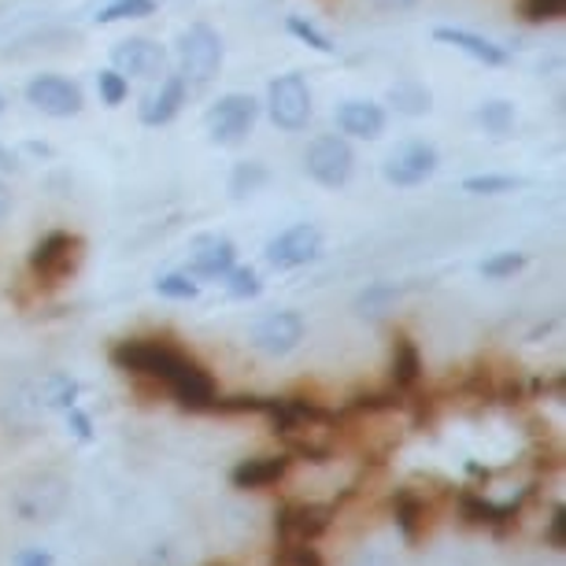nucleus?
I'll return each instance as SVG.
<instances>
[{
	"instance_id": "obj_13",
	"label": "nucleus",
	"mask_w": 566,
	"mask_h": 566,
	"mask_svg": "<svg viewBox=\"0 0 566 566\" xmlns=\"http://www.w3.org/2000/svg\"><path fill=\"white\" fill-rule=\"evenodd\" d=\"M111 63H116L119 74H134V79H159L167 68V52L159 49L148 37H130V41H119L116 52H111Z\"/></svg>"
},
{
	"instance_id": "obj_10",
	"label": "nucleus",
	"mask_w": 566,
	"mask_h": 566,
	"mask_svg": "<svg viewBox=\"0 0 566 566\" xmlns=\"http://www.w3.org/2000/svg\"><path fill=\"white\" fill-rule=\"evenodd\" d=\"M300 341H304V318L297 311H275L252 326V345L267 356H289Z\"/></svg>"
},
{
	"instance_id": "obj_28",
	"label": "nucleus",
	"mask_w": 566,
	"mask_h": 566,
	"mask_svg": "<svg viewBox=\"0 0 566 566\" xmlns=\"http://www.w3.org/2000/svg\"><path fill=\"white\" fill-rule=\"evenodd\" d=\"M522 267H526V256H522V252H499V256L481 263V275H485V278H511V275H518Z\"/></svg>"
},
{
	"instance_id": "obj_17",
	"label": "nucleus",
	"mask_w": 566,
	"mask_h": 566,
	"mask_svg": "<svg viewBox=\"0 0 566 566\" xmlns=\"http://www.w3.org/2000/svg\"><path fill=\"white\" fill-rule=\"evenodd\" d=\"M292 456H263V459H244L233 470V485L238 489H270L289 474Z\"/></svg>"
},
{
	"instance_id": "obj_11",
	"label": "nucleus",
	"mask_w": 566,
	"mask_h": 566,
	"mask_svg": "<svg viewBox=\"0 0 566 566\" xmlns=\"http://www.w3.org/2000/svg\"><path fill=\"white\" fill-rule=\"evenodd\" d=\"M433 171H437V148L422 145V141H411V145H404L400 153L385 159V178L400 189L422 185Z\"/></svg>"
},
{
	"instance_id": "obj_23",
	"label": "nucleus",
	"mask_w": 566,
	"mask_h": 566,
	"mask_svg": "<svg viewBox=\"0 0 566 566\" xmlns=\"http://www.w3.org/2000/svg\"><path fill=\"white\" fill-rule=\"evenodd\" d=\"M156 12V0H111L97 15V23H119V19H145Z\"/></svg>"
},
{
	"instance_id": "obj_18",
	"label": "nucleus",
	"mask_w": 566,
	"mask_h": 566,
	"mask_svg": "<svg viewBox=\"0 0 566 566\" xmlns=\"http://www.w3.org/2000/svg\"><path fill=\"white\" fill-rule=\"evenodd\" d=\"M437 41H448V45H456L459 52H467L470 60H478V63H485V68H504L507 63V52L499 49V45H493L489 37H478V34H470V31H448V26H441L437 34Z\"/></svg>"
},
{
	"instance_id": "obj_22",
	"label": "nucleus",
	"mask_w": 566,
	"mask_h": 566,
	"mask_svg": "<svg viewBox=\"0 0 566 566\" xmlns=\"http://www.w3.org/2000/svg\"><path fill=\"white\" fill-rule=\"evenodd\" d=\"M267 182V167L256 164V159H249V164H238L230 174V193L238 196V201H244V196H252L256 189Z\"/></svg>"
},
{
	"instance_id": "obj_9",
	"label": "nucleus",
	"mask_w": 566,
	"mask_h": 566,
	"mask_svg": "<svg viewBox=\"0 0 566 566\" xmlns=\"http://www.w3.org/2000/svg\"><path fill=\"white\" fill-rule=\"evenodd\" d=\"M323 252V233L315 230V226H292V230L278 233L275 241L267 244V260L270 267L278 270H292V267H304Z\"/></svg>"
},
{
	"instance_id": "obj_35",
	"label": "nucleus",
	"mask_w": 566,
	"mask_h": 566,
	"mask_svg": "<svg viewBox=\"0 0 566 566\" xmlns=\"http://www.w3.org/2000/svg\"><path fill=\"white\" fill-rule=\"evenodd\" d=\"M71 422H74V433H79V437H89V422L82 419L79 411H71Z\"/></svg>"
},
{
	"instance_id": "obj_7",
	"label": "nucleus",
	"mask_w": 566,
	"mask_h": 566,
	"mask_svg": "<svg viewBox=\"0 0 566 566\" xmlns=\"http://www.w3.org/2000/svg\"><path fill=\"white\" fill-rule=\"evenodd\" d=\"M337 507H323V504H286L278 511V544H292V541H308L315 544L329 526H334Z\"/></svg>"
},
{
	"instance_id": "obj_34",
	"label": "nucleus",
	"mask_w": 566,
	"mask_h": 566,
	"mask_svg": "<svg viewBox=\"0 0 566 566\" xmlns=\"http://www.w3.org/2000/svg\"><path fill=\"white\" fill-rule=\"evenodd\" d=\"M19 566H52V559H49V555H41V552H31V555H23V559H19Z\"/></svg>"
},
{
	"instance_id": "obj_30",
	"label": "nucleus",
	"mask_w": 566,
	"mask_h": 566,
	"mask_svg": "<svg viewBox=\"0 0 566 566\" xmlns=\"http://www.w3.org/2000/svg\"><path fill=\"white\" fill-rule=\"evenodd\" d=\"M522 15L530 23H552V19L566 15V0H522Z\"/></svg>"
},
{
	"instance_id": "obj_2",
	"label": "nucleus",
	"mask_w": 566,
	"mask_h": 566,
	"mask_svg": "<svg viewBox=\"0 0 566 566\" xmlns=\"http://www.w3.org/2000/svg\"><path fill=\"white\" fill-rule=\"evenodd\" d=\"M82 249H86V244H82V238H74V233H63V230L45 233L31 252V275L37 278V286L41 289L63 286V281L79 270Z\"/></svg>"
},
{
	"instance_id": "obj_4",
	"label": "nucleus",
	"mask_w": 566,
	"mask_h": 566,
	"mask_svg": "<svg viewBox=\"0 0 566 566\" xmlns=\"http://www.w3.org/2000/svg\"><path fill=\"white\" fill-rule=\"evenodd\" d=\"M222 68V37L212 31V26L196 23L178 37V71H182L185 82H212Z\"/></svg>"
},
{
	"instance_id": "obj_15",
	"label": "nucleus",
	"mask_w": 566,
	"mask_h": 566,
	"mask_svg": "<svg viewBox=\"0 0 566 566\" xmlns=\"http://www.w3.org/2000/svg\"><path fill=\"white\" fill-rule=\"evenodd\" d=\"M337 130L348 137H382L385 130V111L377 108L371 100H345L341 108H337Z\"/></svg>"
},
{
	"instance_id": "obj_29",
	"label": "nucleus",
	"mask_w": 566,
	"mask_h": 566,
	"mask_svg": "<svg viewBox=\"0 0 566 566\" xmlns=\"http://www.w3.org/2000/svg\"><path fill=\"white\" fill-rule=\"evenodd\" d=\"M156 292L159 297H167V300H196V281L189 278V275H164L156 281Z\"/></svg>"
},
{
	"instance_id": "obj_12",
	"label": "nucleus",
	"mask_w": 566,
	"mask_h": 566,
	"mask_svg": "<svg viewBox=\"0 0 566 566\" xmlns=\"http://www.w3.org/2000/svg\"><path fill=\"white\" fill-rule=\"evenodd\" d=\"M393 507H396V526H400L404 541L419 544L422 537H430L433 522H437V507H433L430 499L419 493V489H411V485L396 489Z\"/></svg>"
},
{
	"instance_id": "obj_36",
	"label": "nucleus",
	"mask_w": 566,
	"mask_h": 566,
	"mask_svg": "<svg viewBox=\"0 0 566 566\" xmlns=\"http://www.w3.org/2000/svg\"><path fill=\"white\" fill-rule=\"evenodd\" d=\"M371 4H377V8H404V4H411V0H371Z\"/></svg>"
},
{
	"instance_id": "obj_37",
	"label": "nucleus",
	"mask_w": 566,
	"mask_h": 566,
	"mask_svg": "<svg viewBox=\"0 0 566 566\" xmlns=\"http://www.w3.org/2000/svg\"><path fill=\"white\" fill-rule=\"evenodd\" d=\"M0 111H4V97H0Z\"/></svg>"
},
{
	"instance_id": "obj_5",
	"label": "nucleus",
	"mask_w": 566,
	"mask_h": 566,
	"mask_svg": "<svg viewBox=\"0 0 566 566\" xmlns=\"http://www.w3.org/2000/svg\"><path fill=\"white\" fill-rule=\"evenodd\" d=\"M352 167H356L352 145L337 134L315 137L304 153V171L326 189H341L348 178H352Z\"/></svg>"
},
{
	"instance_id": "obj_25",
	"label": "nucleus",
	"mask_w": 566,
	"mask_h": 566,
	"mask_svg": "<svg viewBox=\"0 0 566 566\" xmlns=\"http://www.w3.org/2000/svg\"><path fill=\"white\" fill-rule=\"evenodd\" d=\"M226 289H230V297L233 300H249V297H260V275L252 267H230L226 270Z\"/></svg>"
},
{
	"instance_id": "obj_19",
	"label": "nucleus",
	"mask_w": 566,
	"mask_h": 566,
	"mask_svg": "<svg viewBox=\"0 0 566 566\" xmlns=\"http://www.w3.org/2000/svg\"><path fill=\"white\" fill-rule=\"evenodd\" d=\"M422 382V356L408 334L393 337V389L411 393Z\"/></svg>"
},
{
	"instance_id": "obj_33",
	"label": "nucleus",
	"mask_w": 566,
	"mask_h": 566,
	"mask_svg": "<svg viewBox=\"0 0 566 566\" xmlns=\"http://www.w3.org/2000/svg\"><path fill=\"white\" fill-rule=\"evenodd\" d=\"M8 215H12V193H8V185L0 182V226H4Z\"/></svg>"
},
{
	"instance_id": "obj_21",
	"label": "nucleus",
	"mask_w": 566,
	"mask_h": 566,
	"mask_svg": "<svg viewBox=\"0 0 566 566\" xmlns=\"http://www.w3.org/2000/svg\"><path fill=\"white\" fill-rule=\"evenodd\" d=\"M478 122H481V130H485V134L507 137V134L515 130V104H507V100H489V104H481Z\"/></svg>"
},
{
	"instance_id": "obj_32",
	"label": "nucleus",
	"mask_w": 566,
	"mask_h": 566,
	"mask_svg": "<svg viewBox=\"0 0 566 566\" xmlns=\"http://www.w3.org/2000/svg\"><path fill=\"white\" fill-rule=\"evenodd\" d=\"M549 544H552V549H566V511H563V507H555V511H552Z\"/></svg>"
},
{
	"instance_id": "obj_14",
	"label": "nucleus",
	"mask_w": 566,
	"mask_h": 566,
	"mask_svg": "<svg viewBox=\"0 0 566 566\" xmlns=\"http://www.w3.org/2000/svg\"><path fill=\"white\" fill-rule=\"evenodd\" d=\"M233 267V244L219 233H201L189 244V275L193 278H226Z\"/></svg>"
},
{
	"instance_id": "obj_31",
	"label": "nucleus",
	"mask_w": 566,
	"mask_h": 566,
	"mask_svg": "<svg viewBox=\"0 0 566 566\" xmlns=\"http://www.w3.org/2000/svg\"><path fill=\"white\" fill-rule=\"evenodd\" d=\"M289 34L292 37H300L304 45H311V49H318V52H334V45H329V37L318 31V26H311L304 23V19H289Z\"/></svg>"
},
{
	"instance_id": "obj_16",
	"label": "nucleus",
	"mask_w": 566,
	"mask_h": 566,
	"mask_svg": "<svg viewBox=\"0 0 566 566\" xmlns=\"http://www.w3.org/2000/svg\"><path fill=\"white\" fill-rule=\"evenodd\" d=\"M185 86L189 82L182 74H171V79L159 86V93H148L145 104H141V122H145V127H164V122H171L185 104Z\"/></svg>"
},
{
	"instance_id": "obj_20",
	"label": "nucleus",
	"mask_w": 566,
	"mask_h": 566,
	"mask_svg": "<svg viewBox=\"0 0 566 566\" xmlns=\"http://www.w3.org/2000/svg\"><path fill=\"white\" fill-rule=\"evenodd\" d=\"M389 104L400 116H426L433 108V97L426 86H419V82H400V86L389 89Z\"/></svg>"
},
{
	"instance_id": "obj_24",
	"label": "nucleus",
	"mask_w": 566,
	"mask_h": 566,
	"mask_svg": "<svg viewBox=\"0 0 566 566\" xmlns=\"http://www.w3.org/2000/svg\"><path fill=\"white\" fill-rule=\"evenodd\" d=\"M526 185L522 178H511V174H478V178H467L463 189L467 193H478V196H496V193H511V189Z\"/></svg>"
},
{
	"instance_id": "obj_8",
	"label": "nucleus",
	"mask_w": 566,
	"mask_h": 566,
	"mask_svg": "<svg viewBox=\"0 0 566 566\" xmlns=\"http://www.w3.org/2000/svg\"><path fill=\"white\" fill-rule=\"evenodd\" d=\"M26 100L34 104L41 116L52 119H71L82 111V89L74 82L60 79V74H41L26 86Z\"/></svg>"
},
{
	"instance_id": "obj_6",
	"label": "nucleus",
	"mask_w": 566,
	"mask_h": 566,
	"mask_svg": "<svg viewBox=\"0 0 566 566\" xmlns=\"http://www.w3.org/2000/svg\"><path fill=\"white\" fill-rule=\"evenodd\" d=\"M267 108H270V122L278 130H297L308 127L311 119V89L300 74H281V79L270 82V93H267Z\"/></svg>"
},
{
	"instance_id": "obj_26",
	"label": "nucleus",
	"mask_w": 566,
	"mask_h": 566,
	"mask_svg": "<svg viewBox=\"0 0 566 566\" xmlns=\"http://www.w3.org/2000/svg\"><path fill=\"white\" fill-rule=\"evenodd\" d=\"M97 89H100V100L108 104V108H116V104L127 100L130 82H127V74H119L116 68H111V71H100L97 74Z\"/></svg>"
},
{
	"instance_id": "obj_3",
	"label": "nucleus",
	"mask_w": 566,
	"mask_h": 566,
	"mask_svg": "<svg viewBox=\"0 0 566 566\" xmlns=\"http://www.w3.org/2000/svg\"><path fill=\"white\" fill-rule=\"evenodd\" d=\"M256 119H260V104L252 100L249 93H226L222 100H215L212 108H207L204 127H207V134H212L215 145L233 148L252 134Z\"/></svg>"
},
{
	"instance_id": "obj_1",
	"label": "nucleus",
	"mask_w": 566,
	"mask_h": 566,
	"mask_svg": "<svg viewBox=\"0 0 566 566\" xmlns=\"http://www.w3.org/2000/svg\"><path fill=\"white\" fill-rule=\"evenodd\" d=\"M111 363L119 371L145 377V382L159 385L178 400V408L185 411H212L219 393H215L212 374L204 371L193 356H185L182 348L167 345V341H119L111 348Z\"/></svg>"
},
{
	"instance_id": "obj_27",
	"label": "nucleus",
	"mask_w": 566,
	"mask_h": 566,
	"mask_svg": "<svg viewBox=\"0 0 566 566\" xmlns=\"http://www.w3.org/2000/svg\"><path fill=\"white\" fill-rule=\"evenodd\" d=\"M278 555H281V566H326L318 549L315 544H308V541L278 544Z\"/></svg>"
}]
</instances>
